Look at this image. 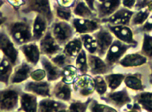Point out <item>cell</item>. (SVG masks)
<instances>
[{
    "instance_id": "obj_1",
    "label": "cell",
    "mask_w": 152,
    "mask_h": 112,
    "mask_svg": "<svg viewBox=\"0 0 152 112\" xmlns=\"http://www.w3.org/2000/svg\"><path fill=\"white\" fill-rule=\"evenodd\" d=\"M135 47L133 45L127 44L115 38L103 59L108 66L112 68L115 64H118L120 59L127 54L128 50Z\"/></svg>"
},
{
    "instance_id": "obj_2",
    "label": "cell",
    "mask_w": 152,
    "mask_h": 112,
    "mask_svg": "<svg viewBox=\"0 0 152 112\" xmlns=\"http://www.w3.org/2000/svg\"><path fill=\"white\" fill-rule=\"evenodd\" d=\"M92 35L96 42V55L102 58H104L115 39L114 36L107 27H102V26Z\"/></svg>"
},
{
    "instance_id": "obj_3",
    "label": "cell",
    "mask_w": 152,
    "mask_h": 112,
    "mask_svg": "<svg viewBox=\"0 0 152 112\" xmlns=\"http://www.w3.org/2000/svg\"><path fill=\"white\" fill-rule=\"evenodd\" d=\"M101 100L120 109L132 102L127 88H124L120 91H111L106 95L101 96Z\"/></svg>"
},
{
    "instance_id": "obj_4",
    "label": "cell",
    "mask_w": 152,
    "mask_h": 112,
    "mask_svg": "<svg viewBox=\"0 0 152 112\" xmlns=\"http://www.w3.org/2000/svg\"><path fill=\"white\" fill-rule=\"evenodd\" d=\"M101 21L97 18L84 19L75 18L72 20V26L75 31L81 35L92 34L101 27Z\"/></svg>"
},
{
    "instance_id": "obj_5",
    "label": "cell",
    "mask_w": 152,
    "mask_h": 112,
    "mask_svg": "<svg viewBox=\"0 0 152 112\" xmlns=\"http://www.w3.org/2000/svg\"><path fill=\"white\" fill-rule=\"evenodd\" d=\"M22 11L26 13L36 12L48 20L53 17L49 0H26Z\"/></svg>"
},
{
    "instance_id": "obj_6",
    "label": "cell",
    "mask_w": 152,
    "mask_h": 112,
    "mask_svg": "<svg viewBox=\"0 0 152 112\" xmlns=\"http://www.w3.org/2000/svg\"><path fill=\"white\" fill-rule=\"evenodd\" d=\"M19 93L13 89L0 91V112H12L18 106Z\"/></svg>"
},
{
    "instance_id": "obj_7",
    "label": "cell",
    "mask_w": 152,
    "mask_h": 112,
    "mask_svg": "<svg viewBox=\"0 0 152 112\" xmlns=\"http://www.w3.org/2000/svg\"><path fill=\"white\" fill-rule=\"evenodd\" d=\"M106 27L114 36V38L127 44L138 45V41L134 38V33L129 26H112L107 25Z\"/></svg>"
},
{
    "instance_id": "obj_8",
    "label": "cell",
    "mask_w": 152,
    "mask_h": 112,
    "mask_svg": "<svg viewBox=\"0 0 152 112\" xmlns=\"http://www.w3.org/2000/svg\"><path fill=\"white\" fill-rule=\"evenodd\" d=\"M134 12V11L121 7L113 15L100 21L101 23L106 25L130 26V22Z\"/></svg>"
},
{
    "instance_id": "obj_9",
    "label": "cell",
    "mask_w": 152,
    "mask_h": 112,
    "mask_svg": "<svg viewBox=\"0 0 152 112\" xmlns=\"http://www.w3.org/2000/svg\"><path fill=\"white\" fill-rule=\"evenodd\" d=\"M87 59L88 72L93 76L107 75L112 69L105 62L103 58L96 54L87 53Z\"/></svg>"
},
{
    "instance_id": "obj_10",
    "label": "cell",
    "mask_w": 152,
    "mask_h": 112,
    "mask_svg": "<svg viewBox=\"0 0 152 112\" xmlns=\"http://www.w3.org/2000/svg\"><path fill=\"white\" fill-rule=\"evenodd\" d=\"M73 89L83 97H89L95 92V83L91 75H80L73 83Z\"/></svg>"
},
{
    "instance_id": "obj_11",
    "label": "cell",
    "mask_w": 152,
    "mask_h": 112,
    "mask_svg": "<svg viewBox=\"0 0 152 112\" xmlns=\"http://www.w3.org/2000/svg\"><path fill=\"white\" fill-rule=\"evenodd\" d=\"M121 2L122 0H106L102 3L95 1L96 18L101 20L109 17L121 7Z\"/></svg>"
},
{
    "instance_id": "obj_12",
    "label": "cell",
    "mask_w": 152,
    "mask_h": 112,
    "mask_svg": "<svg viewBox=\"0 0 152 112\" xmlns=\"http://www.w3.org/2000/svg\"><path fill=\"white\" fill-rule=\"evenodd\" d=\"M10 32L14 40L19 44L27 42L31 38L30 27L23 22L12 23L10 26Z\"/></svg>"
},
{
    "instance_id": "obj_13",
    "label": "cell",
    "mask_w": 152,
    "mask_h": 112,
    "mask_svg": "<svg viewBox=\"0 0 152 112\" xmlns=\"http://www.w3.org/2000/svg\"><path fill=\"white\" fill-rule=\"evenodd\" d=\"M53 34L60 43H67L73 37L75 30L72 26L66 22L56 23L53 26Z\"/></svg>"
},
{
    "instance_id": "obj_14",
    "label": "cell",
    "mask_w": 152,
    "mask_h": 112,
    "mask_svg": "<svg viewBox=\"0 0 152 112\" xmlns=\"http://www.w3.org/2000/svg\"><path fill=\"white\" fill-rule=\"evenodd\" d=\"M148 62V59L140 52L126 54L119 61L118 64L125 68L137 67Z\"/></svg>"
},
{
    "instance_id": "obj_15",
    "label": "cell",
    "mask_w": 152,
    "mask_h": 112,
    "mask_svg": "<svg viewBox=\"0 0 152 112\" xmlns=\"http://www.w3.org/2000/svg\"><path fill=\"white\" fill-rule=\"evenodd\" d=\"M0 49L11 62L15 63L18 58V52L10 39L4 33H0Z\"/></svg>"
},
{
    "instance_id": "obj_16",
    "label": "cell",
    "mask_w": 152,
    "mask_h": 112,
    "mask_svg": "<svg viewBox=\"0 0 152 112\" xmlns=\"http://www.w3.org/2000/svg\"><path fill=\"white\" fill-rule=\"evenodd\" d=\"M67 107L63 102L45 98L38 103L37 112H58L61 109H66Z\"/></svg>"
},
{
    "instance_id": "obj_17",
    "label": "cell",
    "mask_w": 152,
    "mask_h": 112,
    "mask_svg": "<svg viewBox=\"0 0 152 112\" xmlns=\"http://www.w3.org/2000/svg\"><path fill=\"white\" fill-rule=\"evenodd\" d=\"M126 88L135 91H143L145 86L143 83L142 75L140 73H131L126 75L124 80Z\"/></svg>"
},
{
    "instance_id": "obj_18",
    "label": "cell",
    "mask_w": 152,
    "mask_h": 112,
    "mask_svg": "<svg viewBox=\"0 0 152 112\" xmlns=\"http://www.w3.org/2000/svg\"><path fill=\"white\" fill-rule=\"evenodd\" d=\"M37 97L31 94H23L20 97V109L24 112H37Z\"/></svg>"
},
{
    "instance_id": "obj_19",
    "label": "cell",
    "mask_w": 152,
    "mask_h": 112,
    "mask_svg": "<svg viewBox=\"0 0 152 112\" xmlns=\"http://www.w3.org/2000/svg\"><path fill=\"white\" fill-rule=\"evenodd\" d=\"M74 5L73 13L80 18H96V13H94L83 0H77Z\"/></svg>"
},
{
    "instance_id": "obj_20",
    "label": "cell",
    "mask_w": 152,
    "mask_h": 112,
    "mask_svg": "<svg viewBox=\"0 0 152 112\" xmlns=\"http://www.w3.org/2000/svg\"><path fill=\"white\" fill-rule=\"evenodd\" d=\"M26 90L42 97H50L49 85L45 82H31L26 86Z\"/></svg>"
},
{
    "instance_id": "obj_21",
    "label": "cell",
    "mask_w": 152,
    "mask_h": 112,
    "mask_svg": "<svg viewBox=\"0 0 152 112\" xmlns=\"http://www.w3.org/2000/svg\"><path fill=\"white\" fill-rule=\"evenodd\" d=\"M134 100L142 109L146 112H152V92L141 91L134 97Z\"/></svg>"
},
{
    "instance_id": "obj_22",
    "label": "cell",
    "mask_w": 152,
    "mask_h": 112,
    "mask_svg": "<svg viewBox=\"0 0 152 112\" xmlns=\"http://www.w3.org/2000/svg\"><path fill=\"white\" fill-rule=\"evenodd\" d=\"M40 47L42 52L48 55L55 53L60 50L58 44L55 42L54 38L49 33L42 39Z\"/></svg>"
},
{
    "instance_id": "obj_23",
    "label": "cell",
    "mask_w": 152,
    "mask_h": 112,
    "mask_svg": "<svg viewBox=\"0 0 152 112\" xmlns=\"http://www.w3.org/2000/svg\"><path fill=\"white\" fill-rule=\"evenodd\" d=\"M83 49V47L81 38H77L70 40L66 43L64 49V53L70 58H76Z\"/></svg>"
},
{
    "instance_id": "obj_24",
    "label": "cell",
    "mask_w": 152,
    "mask_h": 112,
    "mask_svg": "<svg viewBox=\"0 0 152 112\" xmlns=\"http://www.w3.org/2000/svg\"><path fill=\"white\" fill-rule=\"evenodd\" d=\"M55 97L58 100L64 102H69L72 98V88L70 84H67L63 81L59 83L54 90Z\"/></svg>"
},
{
    "instance_id": "obj_25",
    "label": "cell",
    "mask_w": 152,
    "mask_h": 112,
    "mask_svg": "<svg viewBox=\"0 0 152 112\" xmlns=\"http://www.w3.org/2000/svg\"><path fill=\"white\" fill-rule=\"evenodd\" d=\"M125 77L126 75L122 73H108L103 75L108 88L111 91H115L121 86L124 82Z\"/></svg>"
},
{
    "instance_id": "obj_26",
    "label": "cell",
    "mask_w": 152,
    "mask_h": 112,
    "mask_svg": "<svg viewBox=\"0 0 152 112\" xmlns=\"http://www.w3.org/2000/svg\"><path fill=\"white\" fill-rule=\"evenodd\" d=\"M76 67L81 75H87L88 72L87 53L84 48L76 58Z\"/></svg>"
},
{
    "instance_id": "obj_27",
    "label": "cell",
    "mask_w": 152,
    "mask_h": 112,
    "mask_svg": "<svg viewBox=\"0 0 152 112\" xmlns=\"http://www.w3.org/2000/svg\"><path fill=\"white\" fill-rule=\"evenodd\" d=\"M22 50L27 60L33 64H36L39 59V52L37 45L27 44L22 47Z\"/></svg>"
},
{
    "instance_id": "obj_28",
    "label": "cell",
    "mask_w": 152,
    "mask_h": 112,
    "mask_svg": "<svg viewBox=\"0 0 152 112\" xmlns=\"http://www.w3.org/2000/svg\"><path fill=\"white\" fill-rule=\"evenodd\" d=\"M140 53L145 56L148 62L152 60V35L151 33L143 34Z\"/></svg>"
},
{
    "instance_id": "obj_29",
    "label": "cell",
    "mask_w": 152,
    "mask_h": 112,
    "mask_svg": "<svg viewBox=\"0 0 152 112\" xmlns=\"http://www.w3.org/2000/svg\"><path fill=\"white\" fill-rule=\"evenodd\" d=\"M151 15V13L147 7L135 11L130 22V26L140 27L146 22Z\"/></svg>"
},
{
    "instance_id": "obj_30",
    "label": "cell",
    "mask_w": 152,
    "mask_h": 112,
    "mask_svg": "<svg viewBox=\"0 0 152 112\" xmlns=\"http://www.w3.org/2000/svg\"><path fill=\"white\" fill-rule=\"evenodd\" d=\"M78 71L76 69V66L69 64L64 67L63 70H62V81L67 84H73L76 79L77 78Z\"/></svg>"
},
{
    "instance_id": "obj_31",
    "label": "cell",
    "mask_w": 152,
    "mask_h": 112,
    "mask_svg": "<svg viewBox=\"0 0 152 112\" xmlns=\"http://www.w3.org/2000/svg\"><path fill=\"white\" fill-rule=\"evenodd\" d=\"M42 63L44 68L47 73L49 80H56L61 76L62 71H61L58 67L54 66L48 59L46 58H43L42 59Z\"/></svg>"
},
{
    "instance_id": "obj_32",
    "label": "cell",
    "mask_w": 152,
    "mask_h": 112,
    "mask_svg": "<svg viewBox=\"0 0 152 112\" xmlns=\"http://www.w3.org/2000/svg\"><path fill=\"white\" fill-rule=\"evenodd\" d=\"M46 26L45 18L39 14L37 15L34 20L33 26V36L35 39L38 40L43 36Z\"/></svg>"
},
{
    "instance_id": "obj_33",
    "label": "cell",
    "mask_w": 152,
    "mask_h": 112,
    "mask_svg": "<svg viewBox=\"0 0 152 112\" xmlns=\"http://www.w3.org/2000/svg\"><path fill=\"white\" fill-rule=\"evenodd\" d=\"M80 38L82 41L83 47L88 53L96 54L97 51V45L95 38L92 34L81 35Z\"/></svg>"
},
{
    "instance_id": "obj_34",
    "label": "cell",
    "mask_w": 152,
    "mask_h": 112,
    "mask_svg": "<svg viewBox=\"0 0 152 112\" xmlns=\"http://www.w3.org/2000/svg\"><path fill=\"white\" fill-rule=\"evenodd\" d=\"M30 72V67L26 64H23L17 67L12 78L13 83H21L27 79Z\"/></svg>"
},
{
    "instance_id": "obj_35",
    "label": "cell",
    "mask_w": 152,
    "mask_h": 112,
    "mask_svg": "<svg viewBox=\"0 0 152 112\" xmlns=\"http://www.w3.org/2000/svg\"><path fill=\"white\" fill-rule=\"evenodd\" d=\"M11 65L10 61L6 59L0 63V82L7 83L11 73Z\"/></svg>"
},
{
    "instance_id": "obj_36",
    "label": "cell",
    "mask_w": 152,
    "mask_h": 112,
    "mask_svg": "<svg viewBox=\"0 0 152 112\" xmlns=\"http://www.w3.org/2000/svg\"><path fill=\"white\" fill-rule=\"evenodd\" d=\"M93 98H89L86 102L75 100L72 102L68 108L69 112H87L89 105Z\"/></svg>"
},
{
    "instance_id": "obj_37",
    "label": "cell",
    "mask_w": 152,
    "mask_h": 112,
    "mask_svg": "<svg viewBox=\"0 0 152 112\" xmlns=\"http://www.w3.org/2000/svg\"><path fill=\"white\" fill-rule=\"evenodd\" d=\"M90 112H118L114 108L99 103L97 100L92 99L88 106Z\"/></svg>"
},
{
    "instance_id": "obj_38",
    "label": "cell",
    "mask_w": 152,
    "mask_h": 112,
    "mask_svg": "<svg viewBox=\"0 0 152 112\" xmlns=\"http://www.w3.org/2000/svg\"><path fill=\"white\" fill-rule=\"evenodd\" d=\"M93 77L95 83V91L101 97L105 95L107 91L108 87L103 75H96Z\"/></svg>"
},
{
    "instance_id": "obj_39",
    "label": "cell",
    "mask_w": 152,
    "mask_h": 112,
    "mask_svg": "<svg viewBox=\"0 0 152 112\" xmlns=\"http://www.w3.org/2000/svg\"><path fill=\"white\" fill-rule=\"evenodd\" d=\"M56 14L57 16L65 21H69L72 18V12L70 8L64 7L61 5L56 7Z\"/></svg>"
},
{
    "instance_id": "obj_40",
    "label": "cell",
    "mask_w": 152,
    "mask_h": 112,
    "mask_svg": "<svg viewBox=\"0 0 152 112\" xmlns=\"http://www.w3.org/2000/svg\"><path fill=\"white\" fill-rule=\"evenodd\" d=\"M70 59L68 56H67L64 53L58 55L52 59L53 62L55 63L56 65L58 67H63L67 66L70 63Z\"/></svg>"
},
{
    "instance_id": "obj_41",
    "label": "cell",
    "mask_w": 152,
    "mask_h": 112,
    "mask_svg": "<svg viewBox=\"0 0 152 112\" xmlns=\"http://www.w3.org/2000/svg\"><path fill=\"white\" fill-rule=\"evenodd\" d=\"M138 29V31L143 34L152 33V15H151L146 22Z\"/></svg>"
},
{
    "instance_id": "obj_42",
    "label": "cell",
    "mask_w": 152,
    "mask_h": 112,
    "mask_svg": "<svg viewBox=\"0 0 152 112\" xmlns=\"http://www.w3.org/2000/svg\"><path fill=\"white\" fill-rule=\"evenodd\" d=\"M30 75L33 80H34L37 81H41L45 76V71H44L43 70H41V69H38V70H36L33 72L31 73Z\"/></svg>"
},
{
    "instance_id": "obj_43",
    "label": "cell",
    "mask_w": 152,
    "mask_h": 112,
    "mask_svg": "<svg viewBox=\"0 0 152 112\" xmlns=\"http://www.w3.org/2000/svg\"><path fill=\"white\" fill-rule=\"evenodd\" d=\"M152 1V0H137L135 5L134 8V11H137L141 9L146 8L148 4Z\"/></svg>"
},
{
    "instance_id": "obj_44",
    "label": "cell",
    "mask_w": 152,
    "mask_h": 112,
    "mask_svg": "<svg viewBox=\"0 0 152 112\" xmlns=\"http://www.w3.org/2000/svg\"><path fill=\"white\" fill-rule=\"evenodd\" d=\"M127 109L124 112H142V109L140 105L134 102L133 104H128L126 106Z\"/></svg>"
},
{
    "instance_id": "obj_45",
    "label": "cell",
    "mask_w": 152,
    "mask_h": 112,
    "mask_svg": "<svg viewBox=\"0 0 152 112\" xmlns=\"http://www.w3.org/2000/svg\"><path fill=\"white\" fill-rule=\"evenodd\" d=\"M136 2L137 0H122L121 5L127 9L134 11Z\"/></svg>"
},
{
    "instance_id": "obj_46",
    "label": "cell",
    "mask_w": 152,
    "mask_h": 112,
    "mask_svg": "<svg viewBox=\"0 0 152 112\" xmlns=\"http://www.w3.org/2000/svg\"><path fill=\"white\" fill-rule=\"evenodd\" d=\"M76 1V0H58L59 5L67 8L74 5Z\"/></svg>"
},
{
    "instance_id": "obj_47",
    "label": "cell",
    "mask_w": 152,
    "mask_h": 112,
    "mask_svg": "<svg viewBox=\"0 0 152 112\" xmlns=\"http://www.w3.org/2000/svg\"><path fill=\"white\" fill-rule=\"evenodd\" d=\"M86 4L88 6L89 8L94 12L96 13V9H95V1L96 0H83Z\"/></svg>"
},
{
    "instance_id": "obj_48",
    "label": "cell",
    "mask_w": 152,
    "mask_h": 112,
    "mask_svg": "<svg viewBox=\"0 0 152 112\" xmlns=\"http://www.w3.org/2000/svg\"><path fill=\"white\" fill-rule=\"evenodd\" d=\"M11 4L14 6H19L22 2V0H8Z\"/></svg>"
},
{
    "instance_id": "obj_49",
    "label": "cell",
    "mask_w": 152,
    "mask_h": 112,
    "mask_svg": "<svg viewBox=\"0 0 152 112\" xmlns=\"http://www.w3.org/2000/svg\"><path fill=\"white\" fill-rule=\"evenodd\" d=\"M148 64H149V67L150 69V71H151V73H150V77L152 78V60L151 61H149L148 62Z\"/></svg>"
},
{
    "instance_id": "obj_50",
    "label": "cell",
    "mask_w": 152,
    "mask_h": 112,
    "mask_svg": "<svg viewBox=\"0 0 152 112\" xmlns=\"http://www.w3.org/2000/svg\"><path fill=\"white\" fill-rule=\"evenodd\" d=\"M147 8H148L149 11L151 12V14H152V1L151 2H150V3L148 4V5Z\"/></svg>"
},
{
    "instance_id": "obj_51",
    "label": "cell",
    "mask_w": 152,
    "mask_h": 112,
    "mask_svg": "<svg viewBox=\"0 0 152 112\" xmlns=\"http://www.w3.org/2000/svg\"><path fill=\"white\" fill-rule=\"evenodd\" d=\"M5 20V18H0V26L4 22Z\"/></svg>"
},
{
    "instance_id": "obj_52",
    "label": "cell",
    "mask_w": 152,
    "mask_h": 112,
    "mask_svg": "<svg viewBox=\"0 0 152 112\" xmlns=\"http://www.w3.org/2000/svg\"><path fill=\"white\" fill-rule=\"evenodd\" d=\"M58 112H68V109H61L60 111H59Z\"/></svg>"
},
{
    "instance_id": "obj_53",
    "label": "cell",
    "mask_w": 152,
    "mask_h": 112,
    "mask_svg": "<svg viewBox=\"0 0 152 112\" xmlns=\"http://www.w3.org/2000/svg\"><path fill=\"white\" fill-rule=\"evenodd\" d=\"M106 0H97V1L96 2H99V3H102V2H103L104 1H105Z\"/></svg>"
},
{
    "instance_id": "obj_54",
    "label": "cell",
    "mask_w": 152,
    "mask_h": 112,
    "mask_svg": "<svg viewBox=\"0 0 152 112\" xmlns=\"http://www.w3.org/2000/svg\"><path fill=\"white\" fill-rule=\"evenodd\" d=\"M3 4H4L3 0H0V8H1V7L3 5Z\"/></svg>"
},
{
    "instance_id": "obj_55",
    "label": "cell",
    "mask_w": 152,
    "mask_h": 112,
    "mask_svg": "<svg viewBox=\"0 0 152 112\" xmlns=\"http://www.w3.org/2000/svg\"><path fill=\"white\" fill-rule=\"evenodd\" d=\"M149 83H150V84L152 86V78H151H151H150V80H149Z\"/></svg>"
},
{
    "instance_id": "obj_56",
    "label": "cell",
    "mask_w": 152,
    "mask_h": 112,
    "mask_svg": "<svg viewBox=\"0 0 152 112\" xmlns=\"http://www.w3.org/2000/svg\"></svg>"
}]
</instances>
